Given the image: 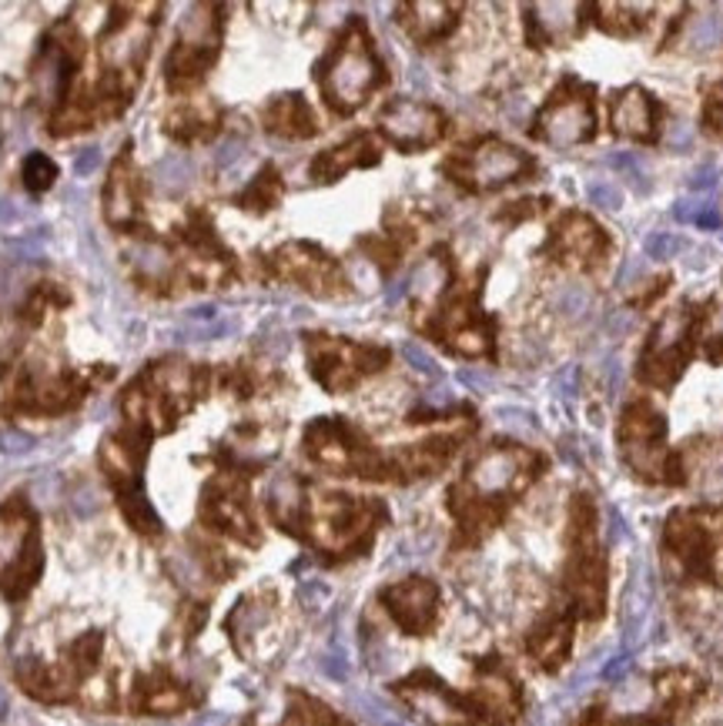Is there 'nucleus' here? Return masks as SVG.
Instances as JSON below:
<instances>
[{"label": "nucleus", "instance_id": "1", "mask_svg": "<svg viewBox=\"0 0 723 726\" xmlns=\"http://www.w3.org/2000/svg\"><path fill=\"white\" fill-rule=\"evenodd\" d=\"M44 569L41 533L31 505L18 495L0 505V593L11 603L24 600Z\"/></svg>", "mask_w": 723, "mask_h": 726}, {"label": "nucleus", "instance_id": "2", "mask_svg": "<svg viewBox=\"0 0 723 726\" xmlns=\"http://www.w3.org/2000/svg\"><path fill=\"white\" fill-rule=\"evenodd\" d=\"M379 85H382V67L372 54V41L362 27H352L322 70V91L338 114H348Z\"/></svg>", "mask_w": 723, "mask_h": 726}, {"label": "nucleus", "instance_id": "3", "mask_svg": "<svg viewBox=\"0 0 723 726\" xmlns=\"http://www.w3.org/2000/svg\"><path fill=\"white\" fill-rule=\"evenodd\" d=\"M597 131V111H593V91L583 85H563L553 101L540 114L536 134L549 141L553 148H572V144L590 141Z\"/></svg>", "mask_w": 723, "mask_h": 726}, {"label": "nucleus", "instance_id": "4", "mask_svg": "<svg viewBox=\"0 0 723 726\" xmlns=\"http://www.w3.org/2000/svg\"><path fill=\"white\" fill-rule=\"evenodd\" d=\"M664 415L649 405H630L626 418H623V432H620V443H623V456L626 462L646 476V479H670V459L664 449Z\"/></svg>", "mask_w": 723, "mask_h": 726}, {"label": "nucleus", "instance_id": "5", "mask_svg": "<svg viewBox=\"0 0 723 726\" xmlns=\"http://www.w3.org/2000/svg\"><path fill=\"white\" fill-rule=\"evenodd\" d=\"M309 358H312V372H315V379H319L325 389L342 392V389H348L358 376L382 369L386 351L358 348V345H348V342L315 338V342L309 345Z\"/></svg>", "mask_w": 723, "mask_h": 726}, {"label": "nucleus", "instance_id": "6", "mask_svg": "<svg viewBox=\"0 0 723 726\" xmlns=\"http://www.w3.org/2000/svg\"><path fill=\"white\" fill-rule=\"evenodd\" d=\"M449 168L459 171L456 181H466L476 191H492L505 181H516L530 168V158H526V152L513 148V144L482 141L463 161H453Z\"/></svg>", "mask_w": 723, "mask_h": 726}, {"label": "nucleus", "instance_id": "7", "mask_svg": "<svg viewBox=\"0 0 723 726\" xmlns=\"http://www.w3.org/2000/svg\"><path fill=\"white\" fill-rule=\"evenodd\" d=\"M379 124H382L386 137L396 141L399 148H405V152L429 148V144H436L446 131V118L436 108L419 104L412 98L389 101L379 114Z\"/></svg>", "mask_w": 723, "mask_h": 726}, {"label": "nucleus", "instance_id": "8", "mask_svg": "<svg viewBox=\"0 0 723 726\" xmlns=\"http://www.w3.org/2000/svg\"><path fill=\"white\" fill-rule=\"evenodd\" d=\"M309 456L335 472H358V476H379L366 446H358L355 435L338 422H315L305 435Z\"/></svg>", "mask_w": 723, "mask_h": 726}, {"label": "nucleus", "instance_id": "9", "mask_svg": "<svg viewBox=\"0 0 723 726\" xmlns=\"http://www.w3.org/2000/svg\"><path fill=\"white\" fill-rule=\"evenodd\" d=\"M533 466H536V459L526 449H489L469 469V485L482 499L486 495H505V492L523 489L530 482Z\"/></svg>", "mask_w": 723, "mask_h": 726}, {"label": "nucleus", "instance_id": "10", "mask_svg": "<svg viewBox=\"0 0 723 726\" xmlns=\"http://www.w3.org/2000/svg\"><path fill=\"white\" fill-rule=\"evenodd\" d=\"M208 24H214V21H208V18H188V21H185V31H181V37H178V47H175V54H171V60H168V85H171L175 91L194 85V81L204 75V70H208L211 57H214V47H219V34H208Z\"/></svg>", "mask_w": 723, "mask_h": 726}, {"label": "nucleus", "instance_id": "11", "mask_svg": "<svg viewBox=\"0 0 723 726\" xmlns=\"http://www.w3.org/2000/svg\"><path fill=\"white\" fill-rule=\"evenodd\" d=\"M687 322H690L687 309H677V312L664 315V322L654 332V342H649V351L643 358V379L657 382V386H670L680 376Z\"/></svg>", "mask_w": 723, "mask_h": 726}, {"label": "nucleus", "instance_id": "12", "mask_svg": "<svg viewBox=\"0 0 723 726\" xmlns=\"http://www.w3.org/2000/svg\"><path fill=\"white\" fill-rule=\"evenodd\" d=\"M382 603L389 606V613L396 616V623L412 633L422 636L429 633L432 619H436V603H440V590L429 583V579H405V583L392 587L382 593Z\"/></svg>", "mask_w": 723, "mask_h": 726}, {"label": "nucleus", "instance_id": "13", "mask_svg": "<svg viewBox=\"0 0 723 726\" xmlns=\"http://www.w3.org/2000/svg\"><path fill=\"white\" fill-rule=\"evenodd\" d=\"M399 690H402L405 703H409L419 716H425L429 723H436V726H463V723H469L466 706H463L436 677L415 673V677H412L409 683H402Z\"/></svg>", "mask_w": 723, "mask_h": 726}, {"label": "nucleus", "instance_id": "14", "mask_svg": "<svg viewBox=\"0 0 723 726\" xmlns=\"http://www.w3.org/2000/svg\"><path fill=\"white\" fill-rule=\"evenodd\" d=\"M204 520H208L214 529L229 533V536L258 543L255 526H252V516H248V505H245V492L235 489V485L214 482L211 489H204Z\"/></svg>", "mask_w": 723, "mask_h": 726}, {"label": "nucleus", "instance_id": "15", "mask_svg": "<svg viewBox=\"0 0 723 726\" xmlns=\"http://www.w3.org/2000/svg\"><path fill=\"white\" fill-rule=\"evenodd\" d=\"M275 268H278L285 278L305 281L309 288H315V292H325V281L335 278L332 261H329L322 252L309 248V245H288V248H281V252L275 255Z\"/></svg>", "mask_w": 723, "mask_h": 726}, {"label": "nucleus", "instance_id": "16", "mask_svg": "<svg viewBox=\"0 0 723 726\" xmlns=\"http://www.w3.org/2000/svg\"><path fill=\"white\" fill-rule=\"evenodd\" d=\"M379 161V152H376V141L369 134H358L345 144H338V148L325 152L315 165H312V178L319 181H335L342 178L348 168H369Z\"/></svg>", "mask_w": 723, "mask_h": 726}, {"label": "nucleus", "instance_id": "17", "mask_svg": "<svg viewBox=\"0 0 723 726\" xmlns=\"http://www.w3.org/2000/svg\"><path fill=\"white\" fill-rule=\"evenodd\" d=\"M657 121V101L643 88H626L613 101V131L623 137H649Z\"/></svg>", "mask_w": 723, "mask_h": 726}, {"label": "nucleus", "instance_id": "18", "mask_svg": "<svg viewBox=\"0 0 723 726\" xmlns=\"http://www.w3.org/2000/svg\"><path fill=\"white\" fill-rule=\"evenodd\" d=\"M265 127L281 137H312L315 134V114L302 101V94H281L265 111Z\"/></svg>", "mask_w": 723, "mask_h": 726}, {"label": "nucleus", "instance_id": "19", "mask_svg": "<svg viewBox=\"0 0 723 726\" xmlns=\"http://www.w3.org/2000/svg\"><path fill=\"white\" fill-rule=\"evenodd\" d=\"M124 165H127V155L118 158V165L111 171V181L104 188V214H108L111 228H127V225H134V217H137V194H134L131 168L124 175Z\"/></svg>", "mask_w": 723, "mask_h": 726}, {"label": "nucleus", "instance_id": "20", "mask_svg": "<svg viewBox=\"0 0 723 726\" xmlns=\"http://www.w3.org/2000/svg\"><path fill=\"white\" fill-rule=\"evenodd\" d=\"M559 248L569 255V258H583V261H593L607 252V238L603 232L590 222L583 214H569L566 222L559 225Z\"/></svg>", "mask_w": 723, "mask_h": 726}, {"label": "nucleus", "instance_id": "21", "mask_svg": "<svg viewBox=\"0 0 723 726\" xmlns=\"http://www.w3.org/2000/svg\"><path fill=\"white\" fill-rule=\"evenodd\" d=\"M405 14H409V18H405V27H409L412 37H419V41H436V37H443V34L453 31L459 8H456V4H409Z\"/></svg>", "mask_w": 723, "mask_h": 726}, {"label": "nucleus", "instance_id": "22", "mask_svg": "<svg viewBox=\"0 0 723 726\" xmlns=\"http://www.w3.org/2000/svg\"><path fill=\"white\" fill-rule=\"evenodd\" d=\"M587 8L583 4H533L530 14L536 21V27L543 31L546 41H563L569 34H576V27H580V14Z\"/></svg>", "mask_w": 723, "mask_h": 726}, {"label": "nucleus", "instance_id": "23", "mask_svg": "<svg viewBox=\"0 0 723 726\" xmlns=\"http://www.w3.org/2000/svg\"><path fill=\"white\" fill-rule=\"evenodd\" d=\"M214 121V114L204 108V104H181L168 114V131L181 141H194V137H204Z\"/></svg>", "mask_w": 723, "mask_h": 726}, {"label": "nucleus", "instance_id": "24", "mask_svg": "<svg viewBox=\"0 0 723 726\" xmlns=\"http://www.w3.org/2000/svg\"><path fill=\"white\" fill-rule=\"evenodd\" d=\"M593 305V295L583 284H559L553 292V309L566 319H583Z\"/></svg>", "mask_w": 723, "mask_h": 726}, {"label": "nucleus", "instance_id": "25", "mask_svg": "<svg viewBox=\"0 0 723 726\" xmlns=\"http://www.w3.org/2000/svg\"><path fill=\"white\" fill-rule=\"evenodd\" d=\"M687 44L693 51H713L716 44H723V18L720 14H700L693 18L690 31H687Z\"/></svg>", "mask_w": 723, "mask_h": 726}, {"label": "nucleus", "instance_id": "26", "mask_svg": "<svg viewBox=\"0 0 723 726\" xmlns=\"http://www.w3.org/2000/svg\"><path fill=\"white\" fill-rule=\"evenodd\" d=\"M54 178H57V165H54L47 155H31V158L24 161V188H27L31 194L47 191V188L54 185Z\"/></svg>", "mask_w": 723, "mask_h": 726}, {"label": "nucleus", "instance_id": "27", "mask_svg": "<svg viewBox=\"0 0 723 726\" xmlns=\"http://www.w3.org/2000/svg\"><path fill=\"white\" fill-rule=\"evenodd\" d=\"M191 175H194V168H191V161L181 158V155H168L165 161H158V181H162L165 188H171V191L185 188Z\"/></svg>", "mask_w": 723, "mask_h": 726}, {"label": "nucleus", "instance_id": "28", "mask_svg": "<svg viewBox=\"0 0 723 726\" xmlns=\"http://www.w3.org/2000/svg\"><path fill=\"white\" fill-rule=\"evenodd\" d=\"M607 165L610 168H616L636 191H646V181H643V165H639V158L633 155V152H613L610 158H607Z\"/></svg>", "mask_w": 723, "mask_h": 726}, {"label": "nucleus", "instance_id": "29", "mask_svg": "<svg viewBox=\"0 0 723 726\" xmlns=\"http://www.w3.org/2000/svg\"><path fill=\"white\" fill-rule=\"evenodd\" d=\"M643 252H646V258L667 261V258H674V255H680V252H683V242H680L677 235L657 232V235H646V242H643Z\"/></svg>", "mask_w": 723, "mask_h": 726}, {"label": "nucleus", "instance_id": "30", "mask_svg": "<svg viewBox=\"0 0 723 726\" xmlns=\"http://www.w3.org/2000/svg\"><path fill=\"white\" fill-rule=\"evenodd\" d=\"M409 281H412V288H419V292H425V295H429V292H440V284L446 281V268H443L440 258H432V261H425Z\"/></svg>", "mask_w": 723, "mask_h": 726}, {"label": "nucleus", "instance_id": "31", "mask_svg": "<svg viewBox=\"0 0 723 726\" xmlns=\"http://www.w3.org/2000/svg\"><path fill=\"white\" fill-rule=\"evenodd\" d=\"M268 185H278V181H275V171L258 175V181L242 194V208H271V201L278 198V191H268Z\"/></svg>", "mask_w": 723, "mask_h": 726}, {"label": "nucleus", "instance_id": "32", "mask_svg": "<svg viewBox=\"0 0 723 726\" xmlns=\"http://www.w3.org/2000/svg\"><path fill=\"white\" fill-rule=\"evenodd\" d=\"M587 194H590V204H593V208H600V211H616V208L623 204L620 188H616L613 181H603V178L590 181Z\"/></svg>", "mask_w": 723, "mask_h": 726}, {"label": "nucleus", "instance_id": "33", "mask_svg": "<svg viewBox=\"0 0 723 726\" xmlns=\"http://www.w3.org/2000/svg\"><path fill=\"white\" fill-rule=\"evenodd\" d=\"M402 358L409 361L415 372H422V376H429V379H440V376H443V369L436 366V358H432V355H429L422 345H415V342H405V345H402Z\"/></svg>", "mask_w": 723, "mask_h": 726}, {"label": "nucleus", "instance_id": "34", "mask_svg": "<svg viewBox=\"0 0 723 726\" xmlns=\"http://www.w3.org/2000/svg\"><path fill=\"white\" fill-rule=\"evenodd\" d=\"M496 418L505 425V428H516V432H530V428H536V418H533V412H526V409H516V405H502L499 412H496Z\"/></svg>", "mask_w": 723, "mask_h": 726}, {"label": "nucleus", "instance_id": "35", "mask_svg": "<svg viewBox=\"0 0 723 726\" xmlns=\"http://www.w3.org/2000/svg\"><path fill=\"white\" fill-rule=\"evenodd\" d=\"M716 178H720L716 165H713V161H703L700 168L690 171V191H710V188L716 185Z\"/></svg>", "mask_w": 723, "mask_h": 726}, {"label": "nucleus", "instance_id": "36", "mask_svg": "<svg viewBox=\"0 0 723 726\" xmlns=\"http://www.w3.org/2000/svg\"><path fill=\"white\" fill-rule=\"evenodd\" d=\"M690 141H693V124H690V121H674V124L667 127V144H670L674 152L690 148Z\"/></svg>", "mask_w": 723, "mask_h": 726}, {"label": "nucleus", "instance_id": "37", "mask_svg": "<svg viewBox=\"0 0 723 726\" xmlns=\"http://www.w3.org/2000/svg\"><path fill=\"white\" fill-rule=\"evenodd\" d=\"M643 271H646V258H626V261L620 265V271H616V284L626 288V284H633L636 278H643Z\"/></svg>", "mask_w": 723, "mask_h": 726}, {"label": "nucleus", "instance_id": "38", "mask_svg": "<svg viewBox=\"0 0 723 726\" xmlns=\"http://www.w3.org/2000/svg\"><path fill=\"white\" fill-rule=\"evenodd\" d=\"M553 389H556V395H559V399H576V392H580V382H576V369H572V366H569V369H563V372L556 376Z\"/></svg>", "mask_w": 723, "mask_h": 726}, {"label": "nucleus", "instance_id": "39", "mask_svg": "<svg viewBox=\"0 0 723 726\" xmlns=\"http://www.w3.org/2000/svg\"><path fill=\"white\" fill-rule=\"evenodd\" d=\"M710 198H703V201H697V198H680L677 204H674V217L677 222H697V214H700V208L707 204Z\"/></svg>", "mask_w": 723, "mask_h": 726}, {"label": "nucleus", "instance_id": "40", "mask_svg": "<svg viewBox=\"0 0 723 726\" xmlns=\"http://www.w3.org/2000/svg\"><path fill=\"white\" fill-rule=\"evenodd\" d=\"M502 111H505V118H510L513 124H523V121L530 118V101L516 94V98L505 101V108H502Z\"/></svg>", "mask_w": 723, "mask_h": 726}, {"label": "nucleus", "instance_id": "41", "mask_svg": "<svg viewBox=\"0 0 723 726\" xmlns=\"http://www.w3.org/2000/svg\"><path fill=\"white\" fill-rule=\"evenodd\" d=\"M697 225H700L703 232H720V211H716V204H713V201H707V204L700 208V214H697Z\"/></svg>", "mask_w": 723, "mask_h": 726}, {"label": "nucleus", "instance_id": "42", "mask_svg": "<svg viewBox=\"0 0 723 726\" xmlns=\"http://www.w3.org/2000/svg\"><path fill=\"white\" fill-rule=\"evenodd\" d=\"M459 379L472 389V392H492V379L486 372H476V369H463Z\"/></svg>", "mask_w": 723, "mask_h": 726}, {"label": "nucleus", "instance_id": "43", "mask_svg": "<svg viewBox=\"0 0 723 726\" xmlns=\"http://www.w3.org/2000/svg\"><path fill=\"white\" fill-rule=\"evenodd\" d=\"M603 376H607V386H610V392H616V389H620V382H623L620 355H607V361H603Z\"/></svg>", "mask_w": 723, "mask_h": 726}, {"label": "nucleus", "instance_id": "44", "mask_svg": "<svg viewBox=\"0 0 723 726\" xmlns=\"http://www.w3.org/2000/svg\"><path fill=\"white\" fill-rule=\"evenodd\" d=\"M101 165V152H94V148H88V152H81L78 158H75V175H91L94 168Z\"/></svg>", "mask_w": 723, "mask_h": 726}, {"label": "nucleus", "instance_id": "45", "mask_svg": "<svg viewBox=\"0 0 723 726\" xmlns=\"http://www.w3.org/2000/svg\"><path fill=\"white\" fill-rule=\"evenodd\" d=\"M626 670H630V652H620V657H613L603 667V680H620V677H626Z\"/></svg>", "mask_w": 723, "mask_h": 726}, {"label": "nucleus", "instance_id": "46", "mask_svg": "<svg viewBox=\"0 0 723 726\" xmlns=\"http://www.w3.org/2000/svg\"><path fill=\"white\" fill-rule=\"evenodd\" d=\"M245 155V144L242 141H229V144H222V152H219V168H229L232 161H238Z\"/></svg>", "mask_w": 723, "mask_h": 726}, {"label": "nucleus", "instance_id": "47", "mask_svg": "<svg viewBox=\"0 0 723 726\" xmlns=\"http://www.w3.org/2000/svg\"><path fill=\"white\" fill-rule=\"evenodd\" d=\"M325 673L332 677V680H345L348 677V663H345V657L342 652H332V657H325Z\"/></svg>", "mask_w": 723, "mask_h": 726}, {"label": "nucleus", "instance_id": "48", "mask_svg": "<svg viewBox=\"0 0 723 726\" xmlns=\"http://www.w3.org/2000/svg\"><path fill=\"white\" fill-rule=\"evenodd\" d=\"M630 539V526H626V520L616 513V510H610V543H626Z\"/></svg>", "mask_w": 723, "mask_h": 726}, {"label": "nucleus", "instance_id": "49", "mask_svg": "<svg viewBox=\"0 0 723 726\" xmlns=\"http://www.w3.org/2000/svg\"><path fill=\"white\" fill-rule=\"evenodd\" d=\"M405 78H409V85H412V88L429 91V75H425V67H422V64H412Z\"/></svg>", "mask_w": 723, "mask_h": 726}, {"label": "nucleus", "instance_id": "50", "mask_svg": "<svg viewBox=\"0 0 723 726\" xmlns=\"http://www.w3.org/2000/svg\"><path fill=\"white\" fill-rule=\"evenodd\" d=\"M409 288H412V281H409V278H399V281L389 288V292H386V302H389V305H396V302H399V299L409 292Z\"/></svg>", "mask_w": 723, "mask_h": 726}, {"label": "nucleus", "instance_id": "51", "mask_svg": "<svg viewBox=\"0 0 723 726\" xmlns=\"http://www.w3.org/2000/svg\"><path fill=\"white\" fill-rule=\"evenodd\" d=\"M630 325H633L630 312H623V315H613V319H610V335H626V332H630Z\"/></svg>", "mask_w": 723, "mask_h": 726}, {"label": "nucleus", "instance_id": "52", "mask_svg": "<svg viewBox=\"0 0 723 726\" xmlns=\"http://www.w3.org/2000/svg\"><path fill=\"white\" fill-rule=\"evenodd\" d=\"M386 726H402V723H386Z\"/></svg>", "mask_w": 723, "mask_h": 726}]
</instances>
